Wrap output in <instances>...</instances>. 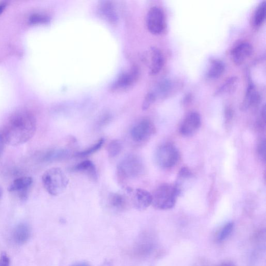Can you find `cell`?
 Wrapping results in <instances>:
<instances>
[{"label": "cell", "mask_w": 266, "mask_h": 266, "mask_svg": "<svg viewBox=\"0 0 266 266\" xmlns=\"http://www.w3.org/2000/svg\"><path fill=\"white\" fill-rule=\"evenodd\" d=\"M233 117V112L231 110L227 109L225 111V119L227 123H229Z\"/></svg>", "instance_id": "32"}, {"label": "cell", "mask_w": 266, "mask_h": 266, "mask_svg": "<svg viewBox=\"0 0 266 266\" xmlns=\"http://www.w3.org/2000/svg\"><path fill=\"white\" fill-rule=\"evenodd\" d=\"M31 235V230L29 224L21 223L17 225L13 232V239L14 243L21 245L26 244Z\"/></svg>", "instance_id": "14"}, {"label": "cell", "mask_w": 266, "mask_h": 266, "mask_svg": "<svg viewBox=\"0 0 266 266\" xmlns=\"http://www.w3.org/2000/svg\"><path fill=\"white\" fill-rule=\"evenodd\" d=\"M109 203L113 209L123 210L127 206V198L119 193H111L109 196Z\"/></svg>", "instance_id": "19"}, {"label": "cell", "mask_w": 266, "mask_h": 266, "mask_svg": "<svg viewBox=\"0 0 266 266\" xmlns=\"http://www.w3.org/2000/svg\"><path fill=\"white\" fill-rule=\"evenodd\" d=\"M0 266H10L9 257L5 253L0 256Z\"/></svg>", "instance_id": "31"}, {"label": "cell", "mask_w": 266, "mask_h": 266, "mask_svg": "<svg viewBox=\"0 0 266 266\" xmlns=\"http://www.w3.org/2000/svg\"><path fill=\"white\" fill-rule=\"evenodd\" d=\"M266 19V2L264 1L257 7L254 16V23L255 26L260 27Z\"/></svg>", "instance_id": "23"}, {"label": "cell", "mask_w": 266, "mask_h": 266, "mask_svg": "<svg viewBox=\"0 0 266 266\" xmlns=\"http://www.w3.org/2000/svg\"><path fill=\"white\" fill-rule=\"evenodd\" d=\"M194 175L187 167H183L178 172L176 184L174 185L176 187L179 196L187 189L192 184L194 180Z\"/></svg>", "instance_id": "12"}, {"label": "cell", "mask_w": 266, "mask_h": 266, "mask_svg": "<svg viewBox=\"0 0 266 266\" xmlns=\"http://www.w3.org/2000/svg\"><path fill=\"white\" fill-rule=\"evenodd\" d=\"M266 143L265 138L261 139L257 145V153L260 159L266 161Z\"/></svg>", "instance_id": "28"}, {"label": "cell", "mask_w": 266, "mask_h": 266, "mask_svg": "<svg viewBox=\"0 0 266 266\" xmlns=\"http://www.w3.org/2000/svg\"><path fill=\"white\" fill-rule=\"evenodd\" d=\"M200 115L196 112H191L186 116L180 128V133L184 137H190L195 134L201 126Z\"/></svg>", "instance_id": "9"}, {"label": "cell", "mask_w": 266, "mask_h": 266, "mask_svg": "<svg viewBox=\"0 0 266 266\" xmlns=\"http://www.w3.org/2000/svg\"><path fill=\"white\" fill-rule=\"evenodd\" d=\"M234 224L232 222H228L225 225H224L219 234L218 241L220 242H222V241L228 238L231 234L233 229H234Z\"/></svg>", "instance_id": "26"}, {"label": "cell", "mask_w": 266, "mask_h": 266, "mask_svg": "<svg viewBox=\"0 0 266 266\" xmlns=\"http://www.w3.org/2000/svg\"><path fill=\"white\" fill-rule=\"evenodd\" d=\"M220 266H235L231 263H224L222 264Z\"/></svg>", "instance_id": "36"}, {"label": "cell", "mask_w": 266, "mask_h": 266, "mask_svg": "<svg viewBox=\"0 0 266 266\" xmlns=\"http://www.w3.org/2000/svg\"><path fill=\"white\" fill-rule=\"evenodd\" d=\"M173 87V83L169 80L161 81L156 87L155 89L153 91L157 98L159 97H164L170 94Z\"/></svg>", "instance_id": "21"}, {"label": "cell", "mask_w": 266, "mask_h": 266, "mask_svg": "<svg viewBox=\"0 0 266 266\" xmlns=\"http://www.w3.org/2000/svg\"><path fill=\"white\" fill-rule=\"evenodd\" d=\"M139 71L136 66H133L127 72L122 73L112 86L114 89H126L134 84L138 77Z\"/></svg>", "instance_id": "11"}, {"label": "cell", "mask_w": 266, "mask_h": 266, "mask_svg": "<svg viewBox=\"0 0 266 266\" xmlns=\"http://www.w3.org/2000/svg\"><path fill=\"white\" fill-rule=\"evenodd\" d=\"M71 266H90L89 264L86 262H80L75 264Z\"/></svg>", "instance_id": "35"}, {"label": "cell", "mask_w": 266, "mask_h": 266, "mask_svg": "<svg viewBox=\"0 0 266 266\" xmlns=\"http://www.w3.org/2000/svg\"><path fill=\"white\" fill-rule=\"evenodd\" d=\"M238 79L237 77H231L224 83V84L219 89L216 95L232 93L237 87Z\"/></svg>", "instance_id": "22"}, {"label": "cell", "mask_w": 266, "mask_h": 266, "mask_svg": "<svg viewBox=\"0 0 266 266\" xmlns=\"http://www.w3.org/2000/svg\"><path fill=\"white\" fill-rule=\"evenodd\" d=\"M225 70V66L221 60L213 59L210 61L206 76L208 78L214 80L220 78Z\"/></svg>", "instance_id": "18"}, {"label": "cell", "mask_w": 266, "mask_h": 266, "mask_svg": "<svg viewBox=\"0 0 266 266\" xmlns=\"http://www.w3.org/2000/svg\"><path fill=\"white\" fill-rule=\"evenodd\" d=\"M147 26L150 32L159 35L165 29V15L161 8L154 6L149 10L147 16Z\"/></svg>", "instance_id": "7"}, {"label": "cell", "mask_w": 266, "mask_h": 266, "mask_svg": "<svg viewBox=\"0 0 266 266\" xmlns=\"http://www.w3.org/2000/svg\"><path fill=\"white\" fill-rule=\"evenodd\" d=\"M156 99V98L153 91L149 93L144 100V102L143 105V109L144 110H146L148 109L149 107L151 106L155 101Z\"/></svg>", "instance_id": "29"}, {"label": "cell", "mask_w": 266, "mask_h": 266, "mask_svg": "<svg viewBox=\"0 0 266 266\" xmlns=\"http://www.w3.org/2000/svg\"><path fill=\"white\" fill-rule=\"evenodd\" d=\"M48 21V18L44 15L35 14L30 16L29 22L32 24L44 23Z\"/></svg>", "instance_id": "27"}, {"label": "cell", "mask_w": 266, "mask_h": 266, "mask_svg": "<svg viewBox=\"0 0 266 266\" xmlns=\"http://www.w3.org/2000/svg\"><path fill=\"white\" fill-rule=\"evenodd\" d=\"M3 194V191L2 188L0 187V199H1Z\"/></svg>", "instance_id": "37"}, {"label": "cell", "mask_w": 266, "mask_h": 266, "mask_svg": "<svg viewBox=\"0 0 266 266\" xmlns=\"http://www.w3.org/2000/svg\"><path fill=\"white\" fill-rule=\"evenodd\" d=\"M178 196L174 185L163 184L158 187L152 194V205L157 210H170L176 205Z\"/></svg>", "instance_id": "3"}, {"label": "cell", "mask_w": 266, "mask_h": 266, "mask_svg": "<svg viewBox=\"0 0 266 266\" xmlns=\"http://www.w3.org/2000/svg\"><path fill=\"white\" fill-rule=\"evenodd\" d=\"M122 143L119 140H112L108 145L107 152L111 157H115L119 155L122 150Z\"/></svg>", "instance_id": "25"}, {"label": "cell", "mask_w": 266, "mask_h": 266, "mask_svg": "<svg viewBox=\"0 0 266 266\" xmlns=\"http://www.w3.org/2000/svg\"><path fill=\"white\" fill-rule=\"evenodd\" d=\"M260 102V96L254 85L250 81L248 83L246 93L241 108L243 110L246 111L249 108L257 106Z\"/></svg>", "instance_id": "15"}, {"label": "cell", "mask_w": 266, "mask_h": 266, "mask_svg": "<svg viewBox=\"0 0 266 266\" xmlns=\"http://www.w3.org/2000/svg\"><path fill=\"white\" fill-rule=\"evenodd\" d=\"M127 191L132 197L133 205L139 211H144L152 204V194L145 189L127 188Z\"/></svg>", "instance_id": "8"}, {"label": "cell", "mask_w": 266, "mask_h": 266, "mask_svg": "<svg viewBox=\"0 0 266 266\" xmlns=\"http://www.w3.org/2000/svg\"><path fill=\"white\" fill-rule=\"evenodd\" d=\"M74 171L86 174L93 180L97 179V172L95 164L90 160H85L78 164L73 168Z\"/></svg>", "instance_id": "17"}, {"label": "cell", "mask_w": 266, "mask_h": 266, "mask_svg": "<svg viewBox=\"0 0 266 266\" xmlns=\"http://www.w3.org/2000/svg\"><path fill=\"white\" fill-rule=\"evenodd\" d=\"M145 167L142 160L136 155L126 157L118 164L117 173L121 180L134 179L142 176Z\"/></svg>", "instance_id": "4"}, {"label": "cell", "mask_w": 266, "mask_h": 266, "mask_svg": "<svg viewBox=\"0 0 266 266\" xmlns=\"http://www.w3.org/2000/svg\"><path fill=\"white\" fill-rule=\"evenodd\" d=\"M7 5V3L4 1L0 2V15L4 11Z\"/></svg>", "instance_id": "34"}, {"label": "cell", "mask_w": 266, "mask_h": 266, "mask_svg": "<svg viewBox=\"0 0 266 266\" xmlns=\"http://www.w3.org/2000/svg\"><path fill=\"white\" fill-rule=\"evenodd\" d=\"M100 10L102 15L109 21L114 22L117 21L118 16L115 8L111 2L107 1L102 3Z\"/></svg>", "instance_id": "20"}, {"label": "cell", "mask_w": 266, "mask_h": 266, "mask_svg": "<svg viewBox=\"0 0 266 266\" xmlns=\"http://www.w3.org/2000/svg\"><path fill=\"white\" fill-rule=\"evenodd\" d=\"M6 144L3 138V136L1 134V132H0V155L2 154L5 146Z\"/></svg>", "instance_id": "33"}, {"label": "cell", "mask_w": 266, "mask_h": 266, "mask_svg": "<svg viewBox=\"0 0 266 266\" xmlns=\"http://www.w3.org/2000/svg\"><path fill=\"white\" fill-rule=\"evenodd\" d=\"M42 181L47 192L53 196L63 194L69 184V179L60 168H52L46 171L42 177Z\"/></svg>", "instance_id": "2"}, {"label": "cell", "mask_w": 266, "mask_h": 266, "mask_svg": "<svg viewBox=\"0 0 266 266\" xmlns=\"http://www.w3.org/2000/svg\"><path fill=\"white\" fill-rule=\"evenodd\" d=\"M37 121L34 115L26 110L14 112L1 132L6 145L18 146L26 143L36 134Z\"/></svg>", "instance_id": "1"}, {"label": "cell", "mask_w": 266, "mask_h": 266, "mask_svg": "<svg viewBox=\"0 0 266 266\" xmlns=\"http://www.w3.org/2000/svg\"><path fill=\"white\" fill-rule=\"evenodd\" d=\"M253 51L252 45L244 42L232 49L231 52L232 60L237 65H242L251 56Z\"/></svg>", "instance_id": "10"}, {"label": "cell", "mask_w": 266, "mask_h": 266, "mask_svg": "<svg viewBox=\"0 0 266 266\" xmlns=\"http://www.w3.org/2000/svg\"><path fill=\"white\" fill-rule=\"evenodd\" d=\"M164 64V57L159 49L156 47L151 50V64L150 66V72L155 75L159 73Z\"/></svg>", "instance_id": "16"}, {"label": "cell", "mask_w": 266, "mask_h": 266, "mask_svg": "<svg viewBox=\"0 0 266 266\" xmlns=\"http://www.w3.org/2000/svg\"><path fill=\"white\" fill-rule=\"evenodd\" d=\"M156 131L154 123L150 120L144 119L136 123L132 128L131 135L135 142H145L155 134Z\"/></svg>", "instance_id": "6"}, {"label": "cell", "mask_w": 266, "mask_h": 266, "mask_svg": "<svg viewBox=\"0 0 266 266\" xmlns=\"http://www.w3.org/2000/svg\"><path fill=\"white\" fill-rule=\"evenodd\" d=\"M33 183L30 177H23L15 179L8 188L10 193H18L20 197L24 199L27 197L28 190Z\"/></svg>", "instance_id": "13"}, {"label": "cell", "mask_w": 266, "mask_h": 266, "mask_svg": "<svg viewBox=\"0 0 266 266\" xmlns=\"http://www.w3.org/2000/svg\"><path fill=\"white\" fill-rule=\"evenodd\" d=\"M105 142V139L103 138L100 139L97 143L94 145L91 146L89 148L85 150L82 152L77 153L75 155L78 157H86L91 155H92L102 148Z\"/></svg>", "instance_id": "24"}, {"label": "cell", "mask_w": 266, "mask_h": 266, "mask_svg": "<svg viewBox=\"0 0 266 266\" xmlns=\"http://www.w3.org/2000/svg\"><path fill=\"white\" fill-rule=\"evenodd\" d=\"M179 157L178 149L170 143H166L158 147L155 154L156 164L164 169L173 167L178 162Z\"/></svg>", "instance_id": "5"}, {"label": "cell", "mask_w": 266, "mask_h": 266, "mask_svg": "<svg viewBox=\"0 0 266 266\" xmlns=\"http://www.w3.org/2000/svg\"><path fill=\"white\" fill-rule=\"evenodd\" d=\"M257 128L263 130L265 128L266 124V109L264 106L261 112L259 119L257 122Z\"/></svg>", "instance_id": "30"}]
</instances>
